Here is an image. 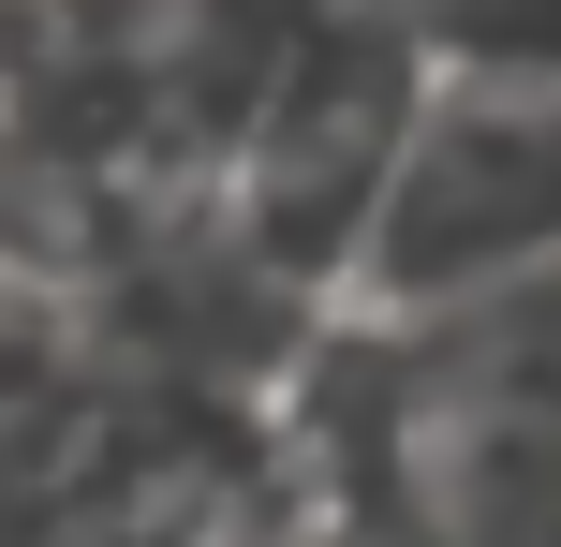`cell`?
I'll use <instances>...</instances> for the list:
<instances>
[{
    "label": "cell",
    "instance_id": "obj_1",
    "mask_svg": "<svg viewBox=\"0 0 561 547\" xmlns=\"http://www.w3.org/2000/svg\"><path fill=\"white\" fill-rule=\"evenodd\" d=\"M547 252H561V104L488 89V104L428 118V134L399 148V193H385V223H369L355 282L385 296L399 326H458V311H488V296L547 282Z\"/></svg>",
    "mask_w": 561,
    "mask_h": 547
},
{
    "label": "cell",
    "instance_id": "obj_2",
    "mask_svg": "<svg viewBox=\"0 0 561 547\" xmlns=\"http://www.w3.org/2000/svg\"><path fill=\"white\" fill-rule=\"evenodd\" d=\"M399 148H414V89L385 45H310L252 118V282L310 296L369 252L399 193Z\"/></svg>",
    "mask_w": 561,
    "mask_h": 547
},
{
    "label": "cell",
    "instance_id": "obj_3",
    "mask_svg": "<svg viewBox=\"0 0 561 547\" xmlns=\"http://www.w3.org/2000/svg\"><path fill=\"white\" fill-rule=\"evenodd\" d=\"M428 30L503 75H561V0H428Z\"/></svg>",
    "mask_w": 561,
    "mask_h": 547
}]
</instances>
